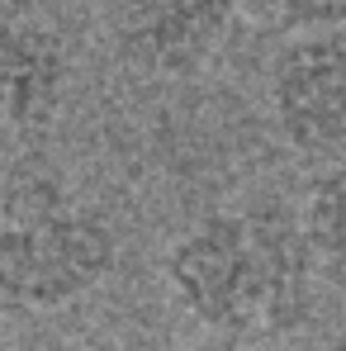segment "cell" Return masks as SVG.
<instances>
[{
  "instance_id": "obj_1",
  "label": "cell",
  "mask_w": 346,
  "mask_h": 351,
  "mask_svg": "<svg viewBox=\"0 0 346 351\" xmlns=\"http://www.w3.org/2000/svg\"><path fill=\"white\" fill-rule=\"evenodd\" d=\"M171 299L223 337L294 332L313 313V247L280 199L223 204L190 219L162 256Z\"/></svg>"
},
{
  "instance_id": "obj_2",
  "label": "cell",
  "mask_w": 346,
  "mask_h": 351,
  "mask_svg": "<svg viewBox=\"0 0 346 351\" xmlns=\"http://www.w3.org/2000/svg\"><path fill=\"white\" fill-rule=\"evenodd\" d=\"M114 261V219L58 171L19 167L0 176V304L66 308L100 290Z\"/></svg>"
},
{
  "instance_id": "obj_3",
  "label": "cell",
  "mask_w": 346,
  "mask_h": 351,
  "mask_svg": "<svg viewBox=\"0 0 346 351\" xmlns=\"http://www.w3.org/2000/svg\"><path fill=\"white\" fill-rule=\"evenodd\" d=\"M90 5L114 62L152 81L199 76L228 48L237 29L232 0H90Z\"/></svg>"
},
{
  "instance_id": "obj_4",
  "label": "cell",
  "mask_w": 346,
  "mask_h": 351,
  "mask_svg": "<svg viewBox=\"0 0 346 351\" xmlns=\"http://www.w3.org/2000/svg\"><path fill=\"white\" fill-rule=\"evenodd\" d=\"M266 110L294 157L323 167L346 152V29L280 38L266 66Z\"/></svg>"
},
{
  "instance_id": "obj_5",
  "label": "cell",
  "mask_w": 346,
  "mask_h": 351,
  "mask_svg": "<svg viewBox=\"0 0 346 351\" xmlns=\"http://www.w3.org/2000/svg\"><path fill=\"white\" fill-rule=\"evenodd\" d=\"M71 81L66 43L48 24L0 14V152L29 143L58 119Z\"/></svg>"
},
{
  "instance_id": "obj_6",
  "label": "cell",
  "mask_w": 346,
  "mask_h": 351,
  "mask_svg": "<svg viewBox=\"0 0 346 351\" xmlns=\"http://www.w3.org/2000/svg\"><path fill=\"white\" fill-rule=\"evenodd\" d=\"M299 219H304V233L313 247L318 280L346 290V152L318 167L304 204H299Z\"/></svg>"
},
{
  "instance_id": "obj_7",
  "label": "cell",
  "mask_w": 346,
  "mask_h": 351,
  "mask_svg": "<svg viewBox=\"0 0 346 351\" xmlns=\"http://www.w3.org/2000/svg\"><path fill=\"white\" fill-rule=\"evenodd\" d=\"M237 19L289 38V34H318V29H346V0H232Z\"/></svg>"
}]
</instances>
